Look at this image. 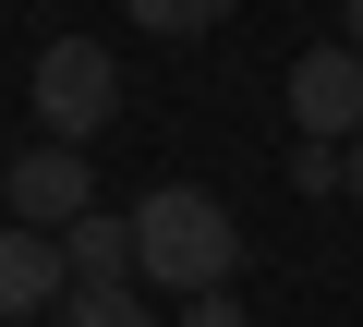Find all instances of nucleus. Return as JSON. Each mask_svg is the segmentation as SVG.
I'll list each match as a JSON object with an SVG mask.
<instances>
[{
	"mask_svg": "<svg viewBox=\"0 0 363 327\" xmlns=\"http://www.w3.org/2000/svg\"><path fill=\"white\" fill-rule=\"evenodd\" d=\"M49 327H157V315H145V291H61Z\"/></svg>",
	"mask_w": 363,
	"mask_h": 327,
	"instance_id": "obj_7",
	"label": "nucleus"
},
{
	"mask_svg": "<svg viewBox=\"0 0 363 327\" xmlns=\"http://www.w3.org/2000/svg\"><path fill=\"white\" fill-rule=\"evenodd\" d=\"M121 13H133L145 37H218V25H230V0H121Z\"/></svg>",
	"mask_w": 363,
	"mask_h": 327,
	"instance_id": "obj_8",
	"label": "nucleus"
},
{
	"mask_svg": "<svg viewBox=\"0 0 363 327\" xmlns=\"http://www.w3.org/2000/svg\"><path fill=\"white\" fill-rule=\"evenodd\" d=\"M291 121H303L315 145H351V133H363V49H351V37H327V49L291 61Z\"/></svg>",
	"mask_w": 363,
	"mask_h": 327,
	"instance_id": "obj_4",
	"label": "nucleus"
},
{
	"mask_svg": "<svg viewBox=\"0 0 363 327\" xmlns=\"http://www.w3.org/2000/svg\"><path fill=\"white\" fill-rule=\"evenodd\" d=\"M182 327H255V315H242L230 291H194V303H182Z\"/></svg>",
	"mask_w": 363,
	"mask_h": 327,
	"instance_id": "obj_9",
	"label": "nucleus"
},
{
	"mask_svg": "<svg viewBox=\"0 0 363 327\" xmlns=\"http://www.w3.org/2000/svg\"><path fill=\"white\" fill-rule=\"evenodd\" d=\"M339 37H351V49H363V0H339Z\"/></svg>",
	"mask_w": 363,
	"mask_h": 327,
	"instance_id": "obj_10",
	"label": "nucleus"
},
{
	"mask_svg": "<svg viewBox=\"0 0 363 327\" xmlns=\"http://www.w3.org/2000/svg\"><path fill=\"white\" fill-rule=\"evenodd\" d=\"M339 194H351V206H363V133H351V182H339Z\"/></svg>",
	"mask_w": 363,
	"mask_h": 327,
	"instance_id": "obj_11",
	"label": "nucleus"
},
{
	"mask_svg": "<svg viewBox=\"0 0 363 327\" xmlns=\"http://www.w3.org/2000/svg\"><path fill=\"white\" fill-rule=\"evenodd\" d=\"M0 231H13V206H0Z\"/></svg>",
	"mask_w": 363,
	"mask_h": 327,
	"instance_id": "obj_12",
	"label": "nucleus"
},
{
	"mask_svg": "<svg viewBox=\"0 0 363 327\" xmlns=\"http://www.w3.org/2000/svg\"><path fill=\"white\" fill-rule=\"evenodd\" d=\"M25 109H37V133H49V145H85V133H109V121H121V61H109L97 37H49V49H37V73H25Z\"/></svg>",
	"mask_w": 363,
	"mask_h": 327,
	"instance_id": "obj_2",
	"label": "nucleus"
},
{
	"mask_svg": "<svg viewBox=\"0 0 363 327\" xmlns=\"http://www.w3.org/2000/svg\"><path fill=\"white\" fill-rule=\"evenodd\" d=\"M230 267H242V218L206 194V182H157V194H133V279L145 291H230Z\"/></svg>",
	"mask_w": 363,
	"mask_h": 327,
	"instance_id": "obj_1",
	"label": "nucleus"
},
{
	"mask_svg": "<svg viewBox=\"0 0 363 327\" xmlns=\"http://www.w3.org/2000/svg\"><path fill=\"white\" fill-rule=\"evenodd\" d=\"M0 206H13L25 231H73L97 206V170H85V145H25L13 170H0Z\"/></svg>",
	"mask_w": 363,
	"mask_h": 327,
	"instance_id": "obj_3",
	"label": "nucleus"
},
{
	"mask_svg": "<svg viewBox=\"0 0 363 327\" xmlns=\"http://www.w3.org/2000/svg\"><path fill=\"white\" fill-rule=\"evenodd\" d=\"M73 291V255H61V231H0V315H37V303H61Z\"/></svg>",
	"mask_w": 363,
	"mask_h": 327,
	"instance_id": "obj_5",
	"label": "nucleus"
},
{
	"mask_svg": "<svg viewBox=\"0 0 363 327\" xmlns=\"http://www.w3.org/2000/svg\"><path fill=\"white\" fill-rule=\"evenodd\" d=\"M61 255H73V291H121V279H133V218L85 206V218L61 231Z\"/></svg>",
	"mask_w": 363,
	"mask_h": 327,
	"instance_id": "obj_6",
	"label": "nucleus"
}]
</instances>
